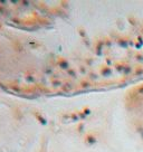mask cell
<instances>
[{"label": "cell", "mask_w": 143, "mask_h": 152, "mask_svg": "<svg viewBox=\"0 0 143 152\" xmlns=\"http://www.w3.org/2000/svg\"><path fill=\"white\" fill-rule=\"evenodd\" d=\"M139 126H140V132L143 135V92L139 105Z\"/></svg>", "instance_id": "7a4b0ae2"}, {"label": "cell", "mask_w": 143, "mask_h": 152, "mask_svg": "<svg viewBox=\"0 0 143 152\" xmlns=\"http://www.w3.org/2000/svg\"><path fill=\"white\" fill-rule=\"evenodd\" d=\"M143 81L141 2H0V88L71 95Z\"/></svg>", "instance_id": "6da1fadb"}]
</instances>
